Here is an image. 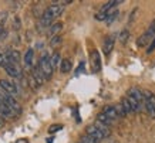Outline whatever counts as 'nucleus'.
<instances>
[{
	"label": "nucleus",
	"mask_w": 155,
	"mask_h": 143,
	"mask_svg": "<svg viewBox=\"0 0 155 143\" xmlns=\"http://www.w3.org/2000/svg\"><path fill=\"white\" fill-rule=\"evenodd\" d=\"M63 10H64V6L61 5V3H54L48 7L41 16V24L43 26H50L53 20L58 17L61 13H63Z\"/></svg>",
	"instance_id": "obj_1"
},
{
	"label": "nucleus",
	"mask_w": 155,
	"mask_h": 143,
	"mask_svg": "<svg viewBox=\"0 0 155 143\" xmlns=\"http://www.w3.org/2000/svg\"><path fill=\"white\" fill-rule=\"evenodd\" d=\"M38 67H40V69H41L44 78H46V79L51 78L53 67H51V64H50V57L46 56V54H43L41 58H40V62H38Z\"/></svg>",
	"instance_id": "obj_2"
},
{
	"label": "nucleus",
	"mask_w": 155,
	"mask_h": 143,
	"mask_svg": "<svg viewBox=\"0 0 155 143\" xmlns=\"http://www.w3.org/2000/svg\"><path fill=\"white\" fill-rule=\"evenodd\" d=\"M6 72L10 75V77H13V78H21V68H20L19 65L16 64H7L5 67Z\"/></svg>",
	"instance_id": "obj_3"
},
{
	"label": "nucleus",
	"mask_w": 155,
	"mask_h": 143,
	"mask_svg": "<svg viewBox=\"0 0 155 143\" xmlns=\"http://www.w3.org/2000/svg\"><path fill=\"white\" fill-rule=\"evenodd\" d=\"M85 130H87V135H88V136H91L93 139L98 140V142L104 139L103 133L100 132V129L95 126V125H90V126H87V129H85Z\"/></svg>",
	"instance_id": "obj_4"
},
{
	"label": "nucleus",
	"mask_w": 155,
	"mask_h": 143,
	"mask_svg": "<svg viewBox=\"0 0 155 143\" xmlns=\"http://www.w3.org/2000/svg\"><path fill=\"white\" fill-rule=\"evenodd\" d=\"M0 87L3 88L7 94H10V95H16L17 94L16 85L13 82H10V81H7V79H0Z\"/></svg>",
	"instance_id": "obj_5"
},
{
	"label": "nucleus",
	"mask_w": 155,
	"mask_h": 143,
	"mask_svg": "<svg viewBox=\"0 0 155 143\" xmlns=\"http://www.w3.org/2000/svg\"><path fill=\"white\" fill-rule=\"evenodd\" d=\"M114 44H115V34H111V36H108V37L105 38V41H104V54H105V56H110V52H111L114 48Z\"/></svg>",
	"instance_id": "obj_6"
},
{
	"label": "nucleus",
	"mask_w": 155,
	"mask_h": 143,
	"mask_svg": "<svg viewBox=\"0 0 155 143\" xmlns=\"http://www.w3.org/2000/svg\"><path fill=\"white\" fill-rule=\"evenodd\" d=\"M128 97L134 98L135 101H138L141 105H144V102H145V98H144V92L140 91L138 88H131L130 91H128Z\"/></svg>",
	"instance_id": "obj_7"
},
{
	"label": "nucleus",
	"mask_w": 155,
	"mask_h": 143,
	"mask_svg": "<svg viewBox=\"0 0 155 143\" xmlns=\"http://www.w3.org/2000/svg\"><path fill=\"white\" fill-rule=\"evenodd\" d=\"M6 57H7V61L9 64H16L19 65L20 62V52L16 50H10V51H6Z\"/></svg>",
	"instance_id": "obj_8"
},
{
	"label": "nucleus",
	"mask_w": 155,
	"mask_h": 143,
	"mask_svg": "<svg viewBox=\"0 0 155 143\" xmlns=\"http://www.w3.org/2000/svg\"><path fill=\"white\" fill-rule=\"evenodd\" d=\"M91 67H93L94 72H98L101 69V60H100L98 51H93V54H91Z\"/></svg>",
	"instance_id": "obj_9"
},
{
	"label": "nucleus",
	"mask_w": 155,
	"mask_h": 143,
	"mask_svg": "<svg viewBox=\"0 0 155 143\" xmlns=\"http://www.w3.org/2000/svg\"><path fill=\"white\" fill-rule=\"evenodd\" d=\"M152 40H154V37L151 36L150 33L145 31V33H144V34L141 36V37L137 40V46H138V47H145L148 43H152Z\"/></svg>",
	"instance_id": "obj_10"
},
{
	"label": "nucleus",
	"mask_w": 155,
	"mask_h": 143,
	"mask_svg": "<svg viewBox=\"0 0 155 143\" xmlns=\"http://www.w3.org/2000/svg\"><path fill=\"white\" fill-rule=\"evenodd\" d=\"M0 113L5 116V118H12V116L16 115V113H14V112L12 111V109H10L9 106L6 105L5 102L2 101V99H0Z\"/></svg>",
	"instance_id": "obj_11"
},
{
	"label": "nucleus",
	"mask_w": 155,
	"mask_h": 143,
	"mask_svg": "<svg viewBox=\"0 0 155 143\" xmlns=\"http://www.w3.org/2000/svg\"><path fill=\"white\" fill-rule=\"evenodd\" d=\"M104 113L110 118V119H117V118H120V115L117 113V109H115V106H104Z\"/></svg>",
	"instance_id": "obj_12"
},
{
	"label": "nucleus",
	"mask_w": 155,
	"mask_h": 143,
	"mask_svg": "<svg viewBox=\"0 0 155 143\" xmlns=\"http://www.w3.org/2000/svg\"><path fill=\"white\" fill-rule=\"evenodd\" d=\"M71 68H73V64H71V61L68 58H64V60H61V64H60V71L63 74H67V72H70Z\"/></svg>",
	"instance_id": "obj_13"
},
{
	"label": "nucleus",
	"mask_w": 155,
	"mask_h": 143,
	"mask_svg": "<svg viewBox=\"0 0 155 143\" xmlns=\"http://www.w3.org/2000/svg\"><path fill=\"white\" fill-rule=\"evenodd\" d=\"M33 78L36 79V81H37L38 82V85H40V84H43L44 82V75H43V72H41V69H40V67H36V68H33Z\"/></svg>",
	"instance_id": "obj_14"
},
{
	"label": "nucleus",
	"mask_w": 155,
	"mask_h": 143,
	"mask_svg": "<svg viewBox=\"0 0 155 143\" xmlns=\"http://www.w3.org/2000/svg\"><path fill=\"white\" fill-rule=\"evenodd\" d=\"M95 126L100 129V132L103 133V136L104 138H108L110 135H111V132H110V128H108L107 125H104V123H101V122H97L95 123Z\"/></svg>",
	"instance_id": "obj_15"
},
{
	"label": "nucleus",
	"mask_w": 155,
	"mask_h": 143,
	"mask_svg": "<svg viewBox=\"0 0 155 143\" xmlns=\"http://www.w3.org/2000/svg\"><path fill=\"white\" fill-rule=\"evenodd\" d=\"M50 64H51L53 69L57 68L58 64H61V58H60V54H58V52H54V54L50 57Z\"/></svg>",
	"instance_id": "obj_16"
},
{
	"label": "nucleus",
	"mask_w": 155,
	"mask_h": 143,
	"mask_svg": "<svg viewBox=\"0 0 155 143\" xmlns=\"http://www.w3.org/2000/svg\"><path fill=\"white\" fill-rule=\"evenodd\" d=\"M33 56H34V51L31 50V48L27 50L26 56H24V65H26V67H30V65H31V62H33Z\"/></svg>",
	"instance_id": "obj_17"
},
{
	"label": "nucleus",
	"mask_w": 155,
	"mask_h": 143,
	"mask_svg": "<svg viewBox=\"0 0 155 143\" xmlns=\"http://www.w3.org/2000/svg\"><path fill=\"white\" fill-rule=\"evenodd\" d=\"M97 119H98V122H101V123H104V125H107V126H110V125L113 123V119H110L104 112H101V113H98L97 115Z\"/></svg>",
	"instance_id": "obj_18"
},
{
	"label": "nucleus",
	"mask_w": 155,
	"mask_h": 143,
	"mask_svg": "<svg viewBox=\"0 0 155 143\" xmlns=\"http://www.w3.org/2000/svg\"><path fill=\"white\" fill-rule=\"evenodd\" d=\"M128 98V101H130V103H131V108H132V112H138V111H141L142 109V105L138 101H135L134 98L131 97H127Z\"/></svg>",
	"instance_id": "obj_19"
},
{
	"label": "nucleus",
	"mask_w": 155,
	"mask_h": 143,
	"mask_svg": "<svg viewBox=\"0 0 155 143\" xmlns=\"http://www.w3.org/2000/svg\"><path fill=\"white\" fill-rule=\"evenodd\" d=\"M144 106H145V111L148 112V115L152 118V119H155V106L151 103V102L145 101L144 102Z\"/></svg>",
	"instance_id": "obj_20"
},
{
	"label": "nucleus",
	"mask_w": 155,
	"mask_h": 143,
	"mask_svg": "<svg viewBox=\"0 0 155 143\" xmlns=\"http://www.w3.org/2000/svg\"><path fill=\"white\" fill-rule=\"evenodd\" d=\"M121 105H122L124 111L127 112V113H131V112H132L131 103H130V101H128V98H122V99H121Z\"/></svg>",
	"instance_id": "obj_21"
},
{
	"label": "nucleus",
	"mask_w": 155,
	"mask_h": 143,
	"mask_svg": "<svg viewBox=\"0 0 155 143\" xmlns=\"http://www.w3.org/2000/svg\"><path fill=\"white\" fill-rule=\"evenodd\" d=\"M120 3H121V2H115V0H113V2H107V3H105V5H104L103 7H101V11H103V13H107V11H108L110 9H111L113 6L120 5Z\"/></svg>",
	"instance_id": "obj_22"
},
{
	"label": "nucleus",
	"mask_w": 155,
	"mask_h": 143,
	"mask_svg": "<svg viewBox=\"0 0 155 143\" xmlns=\"http://www.w3.org/2000/svg\"><path fill=\"white\" fill-rule=\"evenodd\" d=\"M61 28H63V23H54V24L51 26V27H50L48 33H50V34H56V33L60 31Z\"/></svg>",
	"instance_id": "obj_23"
},
{
	"label": "nucleus",
	"mask_w": 155,
	"mask_h": 143,
	"mask_svg": "<svg viewBox=\"0 0 155 143\" xmlns=\"http://www.w3.org/2000/svg\"><path fill=\"white\" fill-rule=\"evenodd\" d=\"M78 143H98V140H95V139H93L91 136L85 135V136H83V138L80 139V142Z\"/></svg>",
	"instance_id": "obj_24"
},
{
	"label": "nucleus",
	"mask_w": 155,
	"mask_h": 143,
	"mask_svg": "<svg viewBox=\"0 0 155 143\" xmlns=\"http://www.w3.org/2000/svg\"><path fill=\"white\" fill-rule=\"evenodd\" d=\"M128 37H130V33H128V30H122L121 34H120V41H121L122 44H125V41L128 40Z\"/></svg>",
	"instance_id": "obj_25"
},
{
	"label": "nucleus",
	"mask_w": 155,
	"mask_h": 143,
	"mask_svg": "<svg viewBox=\"0 0 155 143\" xmlns=\"http://www.w3.org/2000/svg\"><path fill=\"white\" fill-rule=\"evenodd\" d=\"M61 129H63V125H58V123L51 125V126L48 128V133H56V132H58V130H61Z\"/></svg>",
	"instance_id": "obj_26"
},
{
	"label": "nucleus",
	"mask_w": 155,
	"mask_h": 143,
	"mask_svg": "<svg viewBox=\"0 0 155 143\" xmlns=\"http://www.w3.org/2000/svg\"><path fill=\"white\" fill-rule=\"evenodd\" d=\"M60 43H61V37H60V36H54V37H53V40L50 41V46L56 47L57 44H60Z\"/></svg>",
	"instance_id": "obj_27"
},
{
	"label": "nucleus",
	"mask_w": 155,
	"mask_h": 143,
	"mask_svg": "<svg viewBox=\"0 0 155 143\" xmlns=\"http://www.w3.org/2000/svg\"><path fill=\"white\" fill-rule=\"evenodd\" d=\"M95 20H98V21L107 20V13H103V11H100V13H97V14H95Z\"/></svg>",
	"instance_id": "obj_28"
},
{
	"label": "nucleus",
	"mask_w": 155,
	"mask_h": 143,
	"mask_svg": "<svg viewBox=\"0 0 155 143\" xmlns=\"http://www.w3.org/2000/svg\"><path fill=\"white\" fill-rule=\"evenodd\" d=\"M115 109H117V113H118V115H120V116H125V115H127V112L124 111V108H122V105H121V103H120V105H117V106H115Z\"/></svg>",
	"instance_id": "obj_29"
},
{
	"label": "nucleus",
	"mask_w": 155,
	"mask_h": 143,
	"mask_svg": "<svg viewBox=\"0 0 155 143\" xmlns=\"http://www.w3.org/2000/svg\"><path fill=\"white\" fill-rule=\"evenodd\" d=\"M147 33H150L151 36H152V37L155 38V20H154V21H152V23H151L150 28H148V30H147Z\"/></svg>",
	"instance_id": "obj_30"
},
{
	"label": "nucleus",
	"mask_w": 155,
	"mask_h": 143,
	"mask_svg": "<svg viewBox=\"0 0 155 143\" xmlns=\"http://www.w3.org/2000/svg\"><path fill=\"white\" fill-rule=\"evenodd\" d=\"M154 50H155V38L152 40V43L150 44V47H148V50H147V52H148V54H151V52H152Z\"/></svg>",
	"instance_id": "obj_31"
},
{
	"label": "nucleus",
	"mask_w": 155,
	"mask_h": 143,
	"mask_svg": "<svg viewBox=\"0 0 155 143\" xmlns=\"http://www.w3.org/2000/svg\"><path fill=\"white\" fill-rule=\"evenodd\" d=\"M5 37H6V31L3 28V26H0V40H3Z\"/></svg>",
	"instance_id": "obj_32"
},
{
	"label": "nucleus",
	"mask_w": 155,
	"mask_h": 143,
	"mask_svg": "<svg viewBox=\"0 0 155 143\" xmlns=\"http://www.w3.org/2000/svg\"><path fill=\"white\" fill-rule=\"evenodd\" d=\"M14 143H28V140H26V139H19V140H16Z\"/></svg>",
	"instance_id": "obj_33"
}]
</instances>
